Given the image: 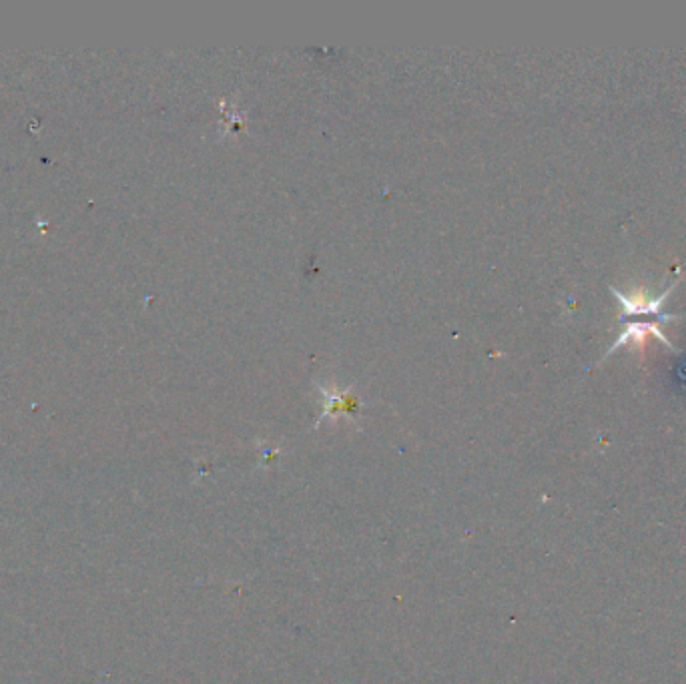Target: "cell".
Returning <instances> with one entry per match:
<instances>
[{
  "label": "cell",
  "instance_id": "6da1fadb",
  "mask_svg": "<svg viewBox=\"0 0 686 684\" xmlns=\"http://www.w3.org/2000/svg\"><path fill=\"white\" fill-rule=\"evenodd\" d=\"M678 285V279L668 287V289H664V293H660L658 297H646V295H642V293H636V295H624L620 289H616V287H610V291H612V295L620 301V319L624 317V315H646V313H650V315H656V319H658V323H664V321H674V319H682V317H686V315H678V313H664L662 311V303H664V299L672 293V289Z\"/></svg>",
  "mask_w": 686,
  "mask_h": 684
},
{
  "label": "cell",
  "instance_id": "7a4b0ae2",
  "mask_svg": "<svg viewBox=\"0 0 686 684\" xmlns=\"http://www.w3.org/2000/svg\"><path fill=\"white\" fill-rule=\"evenodd\" d=\"M654 335L656 339H660L662 341V344H666L674 354H682L680 352V348H676L674 344H672V341L662 333V329L658 327V321H630V323H626L624 325V329L620 331V335H618V339L614 341V344L606 350V354L600 358V364L602 362H606L616 350H620L622 346H628V344H638V341H644L646 339V335Z\"/></svg>",
  "mask_w": 686,
  "mask_h": 684
}]
</instances>
